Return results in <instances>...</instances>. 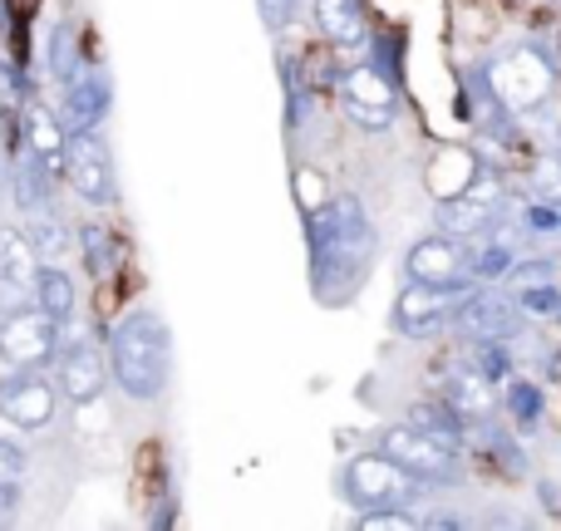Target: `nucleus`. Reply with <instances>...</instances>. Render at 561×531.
<instances>
[{
	"instance_id": "nucleus-1",
	"label": "nucleus",
	"mask_w": 561,
	"mask_h": 531,
	"mask_svg": "<svg viewBox=\"0 0 561 531\" xmlns=\"http://www.w3.org/2000/svg\"><path fill=\"white\" fill-rule=\"evenodd\" d=\"M306 236H310V266H316V290L335 270V286L325 296H345L365 276V262L375 256V227H369L365 203L355 193H340L325 207L306 212Z\"/></svg>"
},
{
	"instance_id": "nucleus-2",
	"label": "nucleus",
	"mask_w": 561,
	"mask_h": 531,
	"mask_svg": "<svg viewBox=\"0 0 561 531\" xmlns=\"http://www.w3.org/2000/svg\"><path fill=\"white\" fill-rule=\"evenodd\" d=\"M108 374L138 404L163 399L168 379H173V335L158 310H128L108 330Z\"/></svg>"
},
{
	"instance_id": "nucleus-3",
	"label": "nucleus",
	"mask_w": 561,
	"mask_h": 531,
	"mask_svg": "<svg viewBox=\"0 0 561 531\" xmlns=\"http://www.w3.org/2000/svg\"><path fill=\"white\" fill-rule=\"evenodd\" d=\"M379 453L394 458V463L404 467L409 477H419L424 487H448L463 477L458 448L444 443V438H434V434H424V428H414V424H389L385 438H379Z\"/></svg>"
},
{
	"instance_id": "nucleus-4",
	"label": "nucleus",
	"mask_w": 561,
	"mask_h": 531,
	"mask_svg": "<svg viewBox=\"0 0 561 531\" xmlns=\"http://www.w3.org/2000/svg\"><path fill=\"white\" fill-rule=\"evenodd\" d=\"M503 217H507V187L493 173H478L468 187H458L454 197L438 203V227L448 236H458V242H478V236L497 232Z\"/></svg>"
},
{
	"instance_id": "nucleus-5",
	"label": "nucleus",
	"mask_w": 561,
	"mask_h": 531,
	"mask_svg": "<svg viewBox=\"0 0 561 531\" xmlns=\"http://www.w3.org/2000/svg\"><path fill=\"white\" fill-rule=\"evenodd\" d=\"M345 497L365 512V507H414L424 497V483L409 477L394 458L375 453H359L345 463Z\"/></svg>"
},
{
	"instance_id": "nucleus-6",
	"label": "nucleus",
	"mask_w": 561,
	"mask_h": 531,
	"mask_svg": "<svg viewBox=\"0 0 561 531\" xmlns=\"http://www.w3.org/2000/svg\"><path fill=\"white\" fill-rule=\"evenodd\" d=\"M65 177L89 207H114L118 203L114 153H108V143H104L99 128H84V134L65 138Z\"/></svg>"
},
{
	"instance_id": "nucleus-7",
	"label": "nucleus",
	"mask_w": 561,
	"mask_h": 531,
	"mask_svg": "<svg viewBox=\"0 0 561 531\" xmlns=\"http://www.w3.org/2000/svg\"><path fill=\"white\" fill-rule=\"evenodd\" d=\"M335 94H340V114H345L350 124L369 128V134L389 128L394 124V114H399V84L389 74H379L375 65L340 69Z\"/></svg>"
},
{
	"instance_id": "nucleus-8",
	"label": "nucleus",
	"mask_w": 561,
	"mask_h": 531,
	"mask_svg": "<svg viewBox=\"0 0 561 531\" xmlns=\"http://www.w3.org/2000/svg\"><path fill=\"white\" fill-rule=\"evenodd\" d=\"M59 349V325L39 305H15L0 315V359L10 369H45Z\"/></svg>"
},
{
	"instance_id": "nucleus-9",
	"label": "nucleus",
	"mask_w": 561,
	"mask_h": 531,
	"mask_svg": "<svg viewBox=\"0 0 561 531\" xmlns=\"http://www.w3.org/2000/svg\"><path fill=\"white\" fill-rule=\"evenodd\" d=\"M59 408V389L45 379V369H10L0 379V418L25 434H39V428L55 418Z\"/></svg>"
},
{
	"instance_id": "nucleus-10",
	"label": "nucleus",
	"mask_w": 561,
	"mask_h": 531,
	"mask_svg": "<svg viewBox=\"0 0 561 531\" xmlns=\"http://www.w3.org/2000/svg\"><path fill=\"white\" fill-rule=\"evenodd\" d=\"M404 270H409V280H424V286H444V290L473 286V276H468V246L448 232L424 236V242L409 246Z\"/></svg>"
},
{
	"instance_id": "nucleus-11",
	"label": "nucleus",
	"mask_w": 561,
	"mask_h": 531,
	"mask_svg": "<svg viewBox=\"0 0 561 531\" xmlns=\"http://www.w3.org/2000/svg\"><path fill=\"white\" fill-rule=\"evenodd\" d=\"M65 99H59V124L65 134H84V128H99L108 118V104H114V84H108L104 69L79 65L69 79H59Z\"/></svg>"
},
{
	"instance_id": "nucleus-12",
	"label": "nucleus",
	"mask_w": 561,
	"mask_h": 531,
	"mask_svg": "<svg viewBox=\"0 0 561 531\" xmlns=\"http://www.w3.org/2000/svg\"><path fill=\"white\" fill-rule=\"evenodd\" d=\"M463 290H444V286H424V280H409L394 300V330L409 339H428L454 320V305Z\"/></svg>"
},
{
	"instance_id": "nucleus-13",
	"label": "nucleus",
	"mask_w": 561,
	"mask_h": 531,
	"mask_svg": "<svg viewBox=\"0 0 561 531\" xmlns=\"http://www.w3.org/2000/svg\"><path fill=\"white\" fill-rule=\"evenodd\" d=\"M454 320L468 339H513L523 330V310L513 296L503 290H473V296H458Z\"/></svg>"
},
{
	"instance_id": "nucleus-14",
	"label": "nucleus",
	"mask_w": 561,
	"mask_h": 531,
	"mask_svg": "<svg viewBox=\"0 0 561 531\" xmlns=\"http://www.w3.org/2000/svg\"><path fill=\"white\" fill-rule=\"evenodd\" d=\"M39 266L45 262H39L25 227H0V315L15 305H30Z\"/></svg>"
},
{
	"instance_id": "nucleus-15",
	"label": "nucleus",
	"mask_w": 561,
	"mask_h": 531,
	"mask_svg": "<svg viewBox=\"0 0 561 531\" xmlns=\"http://www.w3.org/2000/svg\"><path fill=\"white\" fill-rule=\"evenodd\" d=\"M55 384L69 404H94L108 384V359L94 345H84V339L55 349Z\"/></svg>"
},
{
	"instance_id": "nucleus-16",
	"label": "nucleus",
	"mask_w": 561,
	"mask_h": 531,
	"mask_svg": "<svg viewBox=\"0 0 561 531\" xmlns=\"http://www.w3.org/2000/svg\"><path fill=\"white\" fill-rule=\"evenodd\" d=\"M444 404L454 408L458 418H463V428H478L493 418L497 408V394H493V379L478 374L473 365H458L454 374L444 379Z\"/></svg>"
},
{
	"instance_id": "nucleus-17",
	"label": "nucleus",
	"mask_w": 561,
	"mask_h": 531,
	"mask_svg": "<svg viewBox=\"0 0 561 531\" xmlns=\"http://www.w3.org/2000/svg\"><path fill=\"white\" fill-rule=\"evenodd\" d=\"M20 143L30 148V153L39 158V163L49 168V173H65V124H59V114H49V108L39 104H25V114H20Z\"/></svg>"
},
{
	"instance_id": "nucleus-18",
	"label": "nucleus",
	"mask_w": 561,
	"mask_h": 531,
	"mask_svg": "<svg viewBox=\"0 0 561 531\" xmlns=\"http://www.w3.org/2000/svg\"><path fill=\"white\" fill-rule=\"evenodd\" d=\"M316 30L335 49L369 45V15L359 0H316Z\"/></svg>"
},
{
	"instance_id": "nucleus-19",
	"label": "nucleus",
	"mask_w": 561,
	"mask_h": 531,
	"mask_svg": "<svg viewBox=\"0 0 561 531\" xmlns=\"http://www.w3.org/2000/svg\"><path fill=\"white\" fill-rule=\"evenodd\" d=\"M75 280H69V270L65 266H55V262H45L39 266V276H35V290H30V305H39L55 325H69L75 320Z\"/></svg>"
},
{
	"instance_id": "nucleus-20",
	"label": "nucleus",
	"mask_w": 561,
	"mask_h": 531,
	"mask_svg": "<svg viewBox=\"0 0 561 531\" xmlns=\"http://www.w3.org/2000/svg\"><path fill=\"white\" fill-rule=\"evenodd\" d=\"M75 242H79V256H84V266H89L94 280L114 276L118 262H124V246H118L114 227H104V222H79Z\"/></svg>"
},
{
	"instance_id": "nucleus-21",
	"label": "nucleus",
	"mask_w": 561,
	"mask_h": 531,
	"mask_svg": "<svg viewBox=\"0 0 561 531\" xmlns=\"http://www.w3.org/2000/svg\"><path fill=\"white\" fill-rule=\"evenodd\" d=\"M503 404H507V414H513V424L523 428V434H533L537 424H542V414H547V394H542V384H533L527 374H507L503 379Z\"/></svg>"
},
{
	"instance_id": "nucleus-22",
	"label": "nucleus",
	"mask_w": 561,
	"mask_h": 531,
	"mask_svg": "<svg viewBox=\"0 0 561 531\" xmlns=\"http://www.w3.org/2000/svg\"><path fill=\"white\" fill-rule=\"evenodd\" d=\"M409 424L424 428V434H434V438H444V443H454V448L463 443V434H468L463 418H458L444 399H424V404H414L409 408Z\"/></svg>"
},
{
	"instance_id": "nucleus-23",
	"label": "nucleus",
	"mask_w": 561,
	"mask_h": 531,
	"mask_svg": "<svg viewBox=\"0 0 561 531\" xmlns=\"http://www.w3.org/2000/svg\"><path fill=\"white\" fill-rule=\"evenodd\" d=\"M507 270H513V246H507V242H493V232L478 236V246L468 252V276L488 286V280H503Z\"/></svg>"
},
{
	"instance_id": "nucleus-24",
	"label": "nucleus",
	"mask_w": 561,
	"mask_h": 531,
	"mask_svg": "<svg viewBox=\"0 0 561 531\" xmlns=\"http://www.w3.org/2000/svg\"><path fill=\"white\" fill-rule=\"evenodd\" d=\"M30 242H35V252H39V262H59V256L69 252V232H65V222H59L55 212H35V222H30Z\"/></svg>"
},
{
	"instance_id": "nucleus-25",
	"label": "nucleus",
	"mask_w": 561,
	"mask_h": 531,
	"mask_svg": "<svg viewBox=\"0 0 561 531\" xmlns=\"http://www.w3.org/2000/svg\"><path fill=\"white\" fill-rule=\"evenodd\" d=\"M79 65H84V59H79V30L65 20V25L49 30V74H55V79H69Z\"/></svg>"
},
{
	"instance_id": "nucleus-26",
	"label": "nucleus",
	"mask_w": 561,
	"mask_h": 531,
	"mask_svg": "<svg viewBox=\"0 0 561 531\" xmlns=\"http://www.w3.org/2000/svg\"><path fill=\"white\" fill-rule=\"evenodd\" d=\"M517 310L523 315H537V320H557L561 315V290L552 280H533V286H517Z\"/></svg>"
},
{
	"instance_id": "nucleus-27",
	"label": "nucleus",
	"mask_w": 561,
	"mask_h": 531,
	"mask_svg": "<svg viewBox=\"0 0 561 531\" xmlns=\"http://www.w3.org/2000/svg\"><path fill=\"white\" fill-rule=\"evenodd\" d=\"M419 517L414 507H365L359 512V531H414Z\"/></svg>"
},
{
	"instance_id": "nucleus-28",
	"label": "nucleus",
	"mask_w": 561,
	"mask_h": 531,
	"mask_svg": "<svg viewBox=\"0 0 561 531\" xmlns=\"http://www.w3.org/2000/svg\"><path fill=\"white\" fill-rule=\"evenodd\" d=\"M478 359H473V369L478 374H488L493 384H503L507 374H513V359H507V349H503V339H478Z\"/></svg>"
},
{
	"instance_id": "nucleus-29",
	"label": "nucleus",
	"mask_w": 561,
	"mask_h": 531,
	"mask_svg": "<svg viewBox=\"0 0 561 531\" xmlns=\"http://www.w3.org/2000/svg\"><path fill=\"white\" fill-rule=\"evenodd\" d=\"M533 177H537V203H561V158H537L533 163Z\"/></svg>"
},
{
	"instance_id": "nucleus-30",
	"label": "nucleus",
	"mask_w": 561,
	"mask_h": 531,
	"mask_svg": "<svg viewBox=\"0 0 561 531\" xmlns=\"http://www.w3.org/2000/svg\"><path fill=\"white\" fill-rule=\"evenodd\" d=\"M523 227H527L533 236H552V232H561V212H557L552 203H527Z\"/></svg>"
},
{
	"instance_id": "nucleus-31",
	"label": "nucleus",
	"mask_w": 561,
	"mask_h": 531,
	"mask_svg": "<svg viewBox=\"0 0 561 531\" xmlns=\"http://www.w3.org/2000/svg\"><path fill=\"white\" fill-rule=\"evenodd\" d=\"M296 5H300V0H256V10H262V25L272 30V35H280V30L296 20Z\"/></svg>"
},
{
	"instance_id": "nucleus-32",
	"label": "nucleus",
	"mask_w": 561,
	"mask_h": 531,
	"mask_svg": "<svg viewBox=\"0 0 561 531\" xmlns=\"http://www.w3.org/2000/svg\"><path fill=\"white\" fill-rule=\"evenodd\" d=\"M5 483H25V453H20L15 443H5L0 438V487Z\"/></svg>"
},
{
	"instance_id": "nucleus-33",
	"label": "nucleus",
	"mask_w": 561,
	"mask_h": 531,
	"mask_svg": "<svg viewBox=\"0 0 561 531\" xmlns=\"http://www.w3.org/2000/svg\"><path fill=\"white\" fill-rule=\"evenodd\" d=\"M15 507H20V483H5V487H0V522H10V517H15Z\"/></svg>"
},
{
	"instance_id": "nucleus-34",
	"label": "nucleus",
	"mask_w": 561,
	"mask_h": 531,
	"mask_svg": "<svg viewBox=\"0 0 561 531\" xmlns=\"http://www.w3.org/2000/svg\"><path fill=\"white\" fill-rule=\"evenodd\" d=\"M552 276V262H527V270L517 276V286H533V280H547Z\"/></svg>"
}]
</instances>
